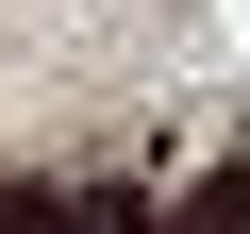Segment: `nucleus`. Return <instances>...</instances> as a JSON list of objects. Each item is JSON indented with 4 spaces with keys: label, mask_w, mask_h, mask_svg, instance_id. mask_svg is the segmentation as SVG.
<instances>
[{
    "label": "nucleus",
    "mask_w": 250,
    "mask_h": 234,
    "mask_svg": "<svg viewBox=\"0 0 250 234\" xmlns=\"http://www.w3.org/2000/svg\"><path fill=\"white\" fill-rule=\"evenodd\" d=\"M167 234H250V151H233V167H217V184H200V201H184Z\"/></svg>",
    "instance_id": "1"
},
{
    "label": "nucleus",
    "mask_w": 250,
    "mask_h": 234,
    "mask_svg": "<svg viewBox=\"0 0 250 234\" xmlns=\"http://www.w3.org/2000/svg\"><path fill=\"white\" fill-rule=\"evenodd\" d=\"M67 234H150V201H117V184H100V201H67Z\"/></svg>",
    "instance_id": "2"
},
{
    "label": "nucleus",
    "mask_w": 250,
    "mask_h": 234,
    "mask_svg": "<svg viewBox=\"0 0 250 234\" xmlns=\"http://www.w3.org/2000/svg\"><path fill=\"white\" fill-rule=\"evenodd\" d=\"M0 234H67V201H34V184H0Z\"/></svg>",
    "instance_id": "3"
}]
</instances>
